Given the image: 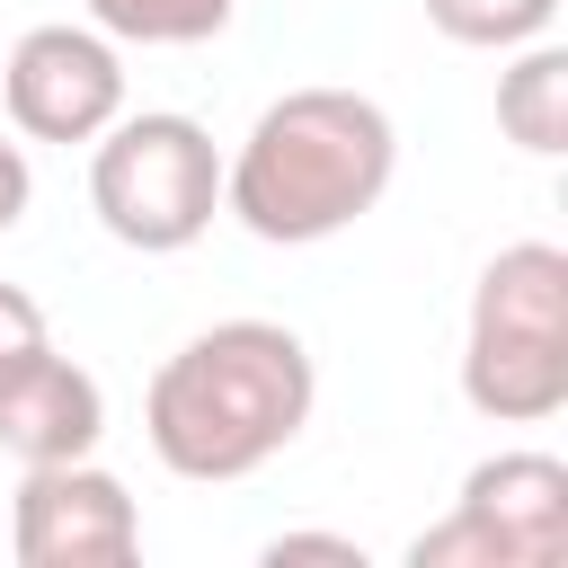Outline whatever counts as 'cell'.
Instances as JSON below:
<instances>
[{
	"mask_svg": "<svg viewBox=\"0 0 568 568\" xmlns=\"http://www.w3.org/2000/svg\"><path fill=\"white\" fill-rule=\"evenodd\" d=\"M311 408H320V364L284 320H213L151 373L142 435H151L160 470L222 488V479H248L275 453H293Z\"/></svg>",
	"mask_w": 568,
	"mask_h": 568,
	"instance_id": "obj_1",
	"label": "cell"
},
{
	"mask_svg": "<svg viewBox=\"0 0 568 568\" xmlns=\"http://www.w3.org/2000/svg\"><path fill=\"white\" fill-rule=\"evenodd\" d=\"M399 178V124L364 89H284L222 160V213L266 248H320L355 231Z\"/></svg>",
	"mask_w": 568,
	"mask_h": 568,
	"instance_id": "obj_2",
	"label": "cell"
},
{
	"mask_svg": "<svg viewBox=\"0 0 568 568\" xmlns=\"http://www.w3.org/2000/svg\"><path fill=\"white\" fill-rule=\"evenodd\" d=\"M462 399L497 426H541L568 408V248L515 240L479 266L462 320Z\"/></svg>",
	"mask_w": 568,
	"mask_h": 568,
	"instance_id": "obj_3",
	"label": "cell"
},
{
	"mask_svg": "<svg viewBox=\"0 0 568 568\" xmlns=\"http://www.w3.org/2000/svg\"><path fill=\"white\" fill-rule=\"evenodd\" d=\"M89 213L115 248H142V257H178L213 231L222 213V151L195 115L178 106H142V115H115L98 142H89Z\"/></svg>",
	"mask_w": 568,
	"mask_h": 568,
	"instance_id": "obj_4",
	"label": "cell"
},
{
	"mask_svg": "<svg viewBox=\"0 0 568 568\" xmlns=\"http://www.w3.org/2000/svg\"><path fill=\"white\" fill-rule=\"evenodd\" d=\"M408 568H568V462L532 444L470 462L453 515L408 541Z\"/></svg>",
	"mask_w": 568,
	"mask_h": 568,
	"instance_id": "obj_5",
	"label": "cell"
},
{
	"mask_svg": "<svg viewBox=\"0 0 568 568\" xmlns=\"http://www.w3.org/2000/svg\"><path fill=\"white\" fill-rule=\"evenodd\" d=\"M0 106L27 142H98L124 115V53L98 27H27L0 53Z\"/></svg>",
	"mask_w": 568,
	"mask_h": 568,
	"instance_id": "obj_6",
	"label": "cell"
},
{
	"mask_svg": "<svg viewBox=\"0 0 568 568\" xmlns=\"http://www.w3.org/2000/svg\"><path fill=\"white\" fill-rule=\"evenodd\" d=\"M142 550V506L115 470L80 462H27L9 497V559L18 568H124Z\"/></svg>",
	"mask_w": 568,
	"mask_h": 568,
	"instance_id": "obj_7",
	"label": "cell"
},
{
	"mask_svg": "<svg viewBox=\"0 0 568 568\" xmlns=\"http://www.w3.org/2000/svg\"><path fill=\"white\" fill-rule=\"evenodd\" d=\"M98 435H106V390L62 346H44L36 364H18L0 382V453L18 470L27 462H80V453H98Z\"/></svg>",
	"mask_w": 568,
	"mask_h": 568,
	"instance_id": "obj_8",
	"label": "cell"
},
{
	"mask_svg": "<svg viewBox=\"0 0 568 568\" xmlns=\"http://www.w3.org/2000/svg\"><path fill=\"white\" fill-rule=\"evenodd\" d=\"M497 133L532 160L568 151V44H550V36L515 44V62L497 71Z\"/></svg>",
	"mask_w": 568,
	"mask_h": 568,
	"instance_id": "obj_9",
	"label": "cell"
},
{
	"mask_svg": "<svg viewBox=\"0 0 568 568\" xmlns=\"http://www.w3.org/2000/svg\"><path fill=\"white\" fill-rule=\"evenodd\" d=\"M80 9L115 44H213L240 18V0H80Z\"/></svg>",
	"mask_w": 568,
	"mask_h": 568,
	"instance_id": "obj_10",
	"label": "cell"
},
{
	"mask_svg": "<svg viewBox=\"0 0 568 568\" xmlns=\"http://www.w3.org/2000/svg\"><path fill=\"white\" fill-rule=\"evenodd\" d=\"M444 44H479V53H515L532 36H550L559 0H426Z\"/></svg>",
	"mask_w": 568,
	"mask_h": 568,
	"instance_id": "obj_11",
	"label": "cell"
},
{
	"mask_svg": "<svg viewBox=\"0 0 568 568\" xmlns=\"http://www.w3.org/2000/svg\"><path fill=\"white\" fill-rule=\"evenodd\" d=\"M53 346V328H44V302L27 293V284H0V382L18 373V364H36Z\"/></svg>",
	"mask_w": 568,
	"mask_h": 568,
	"instance_id": "obj_12",
	"label": "cell"
},
{
	"mask_svg": "<svg viewBox=\"0 0 568 568\" xmlns=\"http://www.w3.org/2000/svg\"><path fill=\"white\" fill-rule=\"evenodd\" d=\"M284 559H337V568H364V541H355V532H275V541H266V568H284Z\"/></svg>",
	"mask_w": 568,
	"mask_h": 568,
	"instance_id": "obj_13",
	"label": "cell"
},
{
	"mask_svg": "<svg viewBox=\"0 0 568 568\" xmlns=\"http://www.w3.org/2000/svg\"><path fill=\"white\" fill-rule=\"evenodd\" d=\"M27 204H36V169H27V151L0 133V240L27 222Z\"/></svg>",
	"mask_w": 568,
	"mask_h": 568,
	"instance_id": "obj_14",
	"label": "cell"
}]
</instances>
